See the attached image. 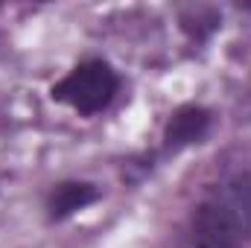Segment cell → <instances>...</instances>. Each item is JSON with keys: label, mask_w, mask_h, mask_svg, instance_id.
Masks as SVG:
<instances>
[{"label": "cell", "mask_w": 251, "mask_h": 248, "mask_svg": "<svg viewBox=\"0 0 251 248\" xmlns=\"http://www.w3.org/2000/svg\"><path fill=\"white\" fill-rule=\"evenodd\" d=\"M117 94V73L105 62H85L70 70L62 82L53 88V99L76 108L79 114L102 111L111 97Z\"/></svg>", "instance_id": "6da1fadb"}, {"label": "cell", "mask_w": 251, "mask_h": 248, "mask_svg": "<svg viewBox=\"0 0 251 248\" xmlns=\"http://www.w3.org/2000/svg\"><path fill=\"white\" fill-rule=\"evenodd\" d=\"M193 240L199 248H243L249 243L228 207L213 193L193 213Z\"/></svg>", "instance_id": "7a4b0ae2"}, {"label": "cell", "mask_w": 251, "mask_h": 248, "mask_svg": "<svg viewBox=\"0 0 251 248\" xmlns=\"http://www.w3.org/2000/svg\"><path fill=\"white\" fill-rule=\"evenodd\" d=\"M213 196L228 207V213L240 225L243 237L251 240V173H237L222 187H216Z\"/></svg>", "instance_id": "3957f363"}, {"label": "cell", "mask_w": 251, "mask_h": 248, "mask_svg": "<svg viewBox=\"0 0 251 248\" xmlns=\"http://www.w3.org/2000/svg\"><path fill=\"white\" fill-rule=\"evenodd\" d=\"M207 125H210V114L204 108H199V105L178 108L173 114V120L167 123V134H164L167 149H181V146H190V143L201 140Z\"/></svg>", "instance_id": "277c9868"}, {"label": "cell", "mask_w": 251, "mask_h": 248, "mask_svg": "<svg viewBox=\"0 0 251 248\" xmlns=\"http://www.w3.org/2000/svg\"><path fill=\"white\" fill-rule=\"evenodd\" d=\"M97 198V190L91 184H82V181H67L59 184L50 193V201H47V210L53 219H64L76 210H82L85 204H91Z\"/></svg>", "instance_id": "5b68a950"}]
</instances>
